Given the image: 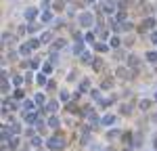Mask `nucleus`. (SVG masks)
Listing matches in <instances>:
<instances>
[{"mask_svg":"<svg viewBox=\"0 0 157 151\" xmlns=\"http://www.w3.org/2000/svg\"><path fill=\"white\" fill-rule=\"evenodd\" d=\"M46 147H48L50 151H59L65 147V138L63 137H50L48 141H46Z\"/></svg>","mask_w":157,"mask_h":151,"instance_id":"nucleus-1","label":"nucleus"},{"mask_svg":"<svg viewBox=\"0 0 157 151\" xmlns=\"http://www.w3.org/2000/svg\"><path fill=\"white\" fill-rule=\"evenodd\" d=\"M78 23L82 27H92L94 25V15L92 13H80L78 15Z\"/></svg>","mask_w":157,"mask_h":151,"instance_id":"nucleus-2","label":"nucleus"},{"mask_svg":"<svg viewBox=\"0 0 157 151\" xmlns=\"http://www.w3.org/2000/svg\"><path fill=\"white\" fill-rule=\"evenodd\" d=\"M23 17L27 19V21H29V23H34V21H36V17H38V9H36V6H29V9H25Z\"/></svg>","mask_w":157,"mask_h":151,"instance_id":"nucleus-3","label":"nucleus"},{"mask_svg":"<svg viewBox=\"0 0 157 151\" xmlns=\"http://www.w3.org/2000/svg\"><path fill=\"white\" fill-rule=\"evenodd\" d=\"M2 105H4V109H6V111H15V109L19 107L15 99H4V101H2Z\"/></svg>","mask_w":157,"mask_h":151,"instance_id":"nucleus-4","label":"nucleus"},{"mask_svg":"<svg viewBox=\"0 0 157 151\" xmlns=\"http://www.w3.org/2000/svg\"><path fill=\"white\" fill-rule=\"evenodd\" d=\"M84 92H90V82H88V80H82V82H80L75 95H84Z\"/></svg>","mask_w":157,"mask_h":151,"instance_id":"nucleus-5","label":"nucleus"},{"mask_svg":"<svg viewBox=\"0 0 157 151\" xmlns=\"http://www.w3.org/2000/svg\"><path fill=\"white\" fill-rule=\"evenodd\" d=\"M101 124H103V126H113V124H115V115H111V113L103 115V118H101Z\"/></svg>","mask_w":157,"mask_h":151,"instance_id":"nucleus-6","label":"nucleus"},{"mask_svg":"<svg viewBox=\"0 0 157 151\" xmlns=\"http://www.w3.org/2000/svg\"><path fill=\"white\" fill-rule=\"evenodd\" d=\"M34 107H36V103H34V101H23V105H21L23 113H32V111H34Z\"/></svg>","mask_w":157,"mask_h":151,"instance_id":"nucleus-7","label":"nucleus"},{"mask_svg":"<svg viewBox=\"0 0 157 151\" xmlns=\"http://www.w3.org/2000/svg\"><path fill=\"white\" fill-rule=\"evenodd\" d=\"M155 19H153V17H147L145 21H143V27H145V29H153V32H155Z\"/></svg>","mask_w":157,"mask_h":151,"instance_id":"nucleus-8","label":"nucleus"},{"mask_svg":"<svg viewBox=\"0 0 157 151\" xmlns=\"http://www.w3.org/2000/svg\"><path fill=\"white\" fill-rule=\"evenodd\" d=\"M145 59L151 63V65H155V67H157V52H155V50H149V52L145 55Z\"/></svg>","mask_w":157,"mask_h":151,"instance_id":"nucleus-9","label":"nucleus"},{"mask_svg":"<svg viewBox=\"0 0 157 151\" xmlns=\"http://www.w3.org/2000/svg\"><path fill=\"white\" fill-rule=\"evenodd\" d=\"M11 82H9V78H2V80H0V90H2V92H4V95H6V92H9V90H11Z\"/></svg>","mask_w":157,"mask_h":151,"instance_id":"nucleus-10","label":"nucleus"},{"mask_svg":"<svg viewBox=\"0 0 157 151\" xmlns=\"http://www.w3.org/2000/svg\"><path fill=\"white\" fill-rule=\"evenodd\" d=\"M46 111L48 113H57L59 111V103H57V101H48V103H46Z\"/></svg>","mask_w":157,"mask_h":151,"instance_id":"nucleus-11","label":"nucleus"},{"mask_svg":"<svg viewBox=\"0 0 157 151\" xmlns=\"http://www.w3.org/2000/svg\"><path fill=\"white\" fill-rule=\"evenodd\" d=\"M59 118H57V115H50L48 118V122H46V126H48V128H52V130H55V128H59Z\"/></svg>","mask_w":157,"mask_h":151,"instance_id":"nucleus-12","label":"nucleus"},{"mask_svg":"<svg viewBox=\"0 0 157 151\" xmlns=\"http://www.w3.org/2000/svg\"><path fill=\"white\" fill-rule=\"evenodd\" d=\"M138 65H140V59L136 55H130L128 57V67H138Z\"/></svg>","mask_w":157,"mask_h":151,"instance_id":"nucleus-13","label":"nucleus"},{"mask_svg":"<svg viewBox=\"0 0 157 151\" xmlns=\"http://www.w3.org/2000/svg\"><path fill=\"white\" fill-rule=\"evenodd\" d=\"M23 118H25V122H27V124H36V122H38V113H34V111H32V113H25Z\"/></svg>","mask_w":157,"mask_h":151,"instance_id":"nucleus-14","label":"nucleus"},{"mask_svg":"<svg viewBox=\"0 0 157 151\" xmlns=\"http://www.w3.org/2000/svg\"><path fill=\"white\" fill-rule=\"evenodd\" d=\"M71 50L75 52V55H82V52H84V40H80V42H75Z\"/></svg>","mask_w":157,"mask_h":151,"instance_id":"nucleus-15","label":"nucleus"},{"mask_svg":"<svg viewBox=\"0 0 157 151\" xmlns=\"http://www.w3.org/2000/svg\"><path fill=\"white\" fill-rule=\"evenodd\" d=\"M19 55H23V57H29V55H32V48H29V44H21V46H19Z\"/></svg>","mask_w":157,"mask_h":151,"instance_id":"nucleus-16","label":"nucleus"},{"mask_svg":"<svg viewBox=\"0 0 157 151\" xmlns=\"http://www.w3.org/2000/svg\"><path fill=\"white\" fill-rule=\"evenodd\" d=\"M80 61L82 63H94V59H92V55H90V52H82V55H80Z\"/></svg>","mask_w":157,"mask_h":151,"instance_id":"nucleus-17","label":"nucleus"},{"mask_svg":"<svg viewBox=\"0 0 157 151\" xmlns=\"http://www.w3.org/2000/svg\"><path fill=\"white\" fill-rule=\"evenodd\" d=\"M48 63H52V65H57V63H59V52H57V50H50V55H48Z\"/></svg>","mask_w":157,"mask_h":151,"instance_id":"nucleus-18","label":"nucleus"},{"mask_svg":"<svg viewBox=\"0 0 157 151\" xmlns=\"http://www.w3.org/2000/svg\"><path fill=\"white\" fill-rule=\"evenodd\" d=\"M65 44H67V42H65V40H63V38H59V40H55V44H52V46H50V50H59V48H63V46H65Z\"/></svg>","mask_w":157,"mask_h":151,"instance_id":"nucleus-19","label":"nucleus"},{"mask_svg":"<svg viewBox=\"0 0 157 151\" xmlns=\"http://www.w3.org/2000/svg\"><path fill=\"white\" fill-rule=\"evenodd\" d=\"M50 40H52V34H50V32H44V34L40 36V42H42V44H48Z\"/></svg>","mask_w":157,"mask_h":151,"instance_id":"nucleus-20","label":"nucleus"},{"mask_svg":"<svg viewBox=\"0 0 157 151\" xmlns=\"http://www.w3.org/2000/svg\"><path fill=\"white\" fill-rule=\"evenodd\" d=\"M23 97H25V95H23L21 88H15V90H13V99H15V101H21Z\"/></svg>","mask_w":157,"mask_h":151,"instance_id":"nucleus-21","label":"nucleus"},{"mask_svg":"<svg viewBox=\"0 0 157 151\" xmlns=\"http://www.w3.org/2000/svg\"><path fill=\"white\" fill-rule=\"evenodd\" d=\"M94 48H97L98 52H107L111 46H109V44H103V42H97V44H94Z\"/></svg>","mask_w":157,"mask_h":151,"instance_id":"nucleus-22","label":"nucleus"},{"mask_svg":"<svg viewBox=\"0 0 157 151\" xmlns=\"http://www.w3.org/2000/svg\"><path fill=\"white\" fill-rule=\"evenodd\" d=\"M36 80H38V84H40V86H46V84H48V80H46V74H38V76H36Z\"/></svg>","mask_w":157,"mask_h":151,"instance_id":"nucleus-23","label":"nucleus"},{"mask_svg":"<svg viewBox=\"0 0 157 151\" xmlns=\"http://www.w3.org/2000/svg\"><path fill=\"white\" fill-rule=\"evenodd\" d=\"M34 103H36V105H46V99H44V95H40V92H38L36 97H34Z\"/></svg>","mask_w":157,"mask_h":151,"instance_id":"nucleus-24","label":"nucleus"},{"mask_svg":"<svg viewBox=\"0 0 157 151\" xmlns=\"http://www.w3.org/2000/svg\"><path fill=\"white\" fill-rule=\"evenodd\" d=\"M120 36H113L111 38V40H109V46H111V48H117V46H120Z\"/></svg>","mask_w":157,"mask_h":151,"instance_id":"nucleus-25","label":"nucleus"},{"mask_svg":"<svg viewBox=\"0 0 157 151\" xmlns=\"http://www.w3.org/2000/svg\"><path fill=\"white\" fill-rule=\"evenodd\" d=\"M88 151H105V149H103L101 143H90V145H88Z\"/></svg>","mask_w":157,"mask_h":151,"instance_id":"nucleus-26","label":"nucleus"},{"mask_svg":"<svg viewBox=\"0 0 157 151\" xmlns=\"http://www.w3.org/2000/svg\"><path fill=\"white\" fill-rule=\"evenodd\" d=\"M27 44H29V48L34 50V48H38V46H40V44H42V42H40V38H32V40H29V42H27Z\"/></svg>","mask_w":157,"mask_h":151,"instance_id":"nucleus-27","label":"nucleus"},{"mask_svg":"<svg viewBox=\"0 0 157 151\" xmlns=\"http://www.w3.org/2000/svg\"><path fill=\"white\" fill-rule=\"evenodd\" d=\"M117 76H120L121 80H126V78H130V76H128V69H126V67H117Z\"/></svg>","mask_w":157,"mask_h":151,"instance_id":"nucleus-28","label":"nucleus"},{"mask_svg":"<svg viewBox=\"0 0 157 151\" xmlns=\"http://www.w3.org/2000/svg\"><path fill=\"white\" fill-rule=\"evenodd\" d=\"M21 82H23V78H21V76H15V78L11 80V84H13L15 88H19V86H21Z\"/></svg>","mask_w":157,"mask_h":151,"instance_id":"nucleus-29","label":"nucleus"},{"mask_svg":"<svg viewBox=\"0 0 157 151\" xmlns=\"http://www.w3.org/2000/svg\"><path fill=\"white\" fill-rule=\"evenodd\" d=\"M40 145H42V138H40V137L32 138V147H34V149H40Z\"/></svg>","mask_w":157,"mask_h":151,"instance_id":"nucleus-30","label":"nucleus"},{"mask_svg":"<svg viewBox=\"0 0 157 151\" xmlns=\"http://www.w3.org/2000/svg\"><path fill=\"white\" fill-rule=\"evenodd\" d=\"M138 107H140V109H143V111H149V107H151V101H140V105H138Z\"/></svg>","mask_w":157,"mask_h":151,"instance_id":"nucleus-31","label":"nucleus"},{"mask_svg":"<svg viewBox=\"0 0 157 151\" xmlns=\"http://www.w3.org/2000/svg\"><path fill=\"white\" fill-rule=\"evenodd\" d=\"M117 137H120V130H109V132H107L109 141H113V138H117Z\"/></svg>","mask_w":157,"mask_h":151,"instance_id":"nucleus-32","label":"nucleus"},{"mask_svg":"<svg viewBox=\"0 0 157 151\" xmlns=\"http://www.w3.org/2000/svg\"><path fill=\"white\" fill-rule=\"evenodd\" d=\"M38 29H40V25H38V23H29V25H27V32H29V34H34V32H38Z\"/></svg>","mask_w":157,"mask_h":151,"instance_id":"nucleus-33","label":"nucleus"},{"mask_svg":"<svg viewBox=\"0 0 157 151\" xmlns=\"http://www.w3.org/2000/svg\"><path fill=\"white\" fill-rule=\"evenodd\" d=\"M29 67H32V69H38V67H40V59H32V61H29Z\"/></svg>","mask_w":157,"mask_h":151,"instance_id":"nucleus-34","label":"nucleus"},{"mask_svg":"<svg viewBox=\"0 0 157 151\" xmlns=\"http://www.w3.org/2000/svg\"><path fill=\"white\" fill-rule=\"evenodd\" d=\"M9 147H11V149H17V147H19V138H17V137H13V141L9 143Z\"/></svg>","mask_w":157,"mask_h":151,"instance_id":"nucleus-35","label":"nucleus"},{"mask_svg":"<svg viewBox=\"0 0 157 151\" xmlns=\"http://www.w3.org/2000/svg\"><path fill=\"white\" fill-rule=\"evenodd\" d=\"M50 19H52V13H50V11H46L44 15H42V21H44V23H48Z\"/></svg>","mask_w":157,"mask_h":151,"instance_id":"nucleus-36","label":"nucleus"},{"mask_svg":"<svg viewBox=\"0 0 157 151\" xmlns=\"http://www.w3.org/2000/svg\"><path fill=\"white\" fill-rule=\"evenodd\" d=\"M111 86H113V80H105V82L101 84V88H103V90H107V88H111Z\"/></svg>","mask_w":157,"mask_h":151,"instance_id":"nucleus-37","label":"nucleus"},{"mask_svg":"<svg viewBox=\"0 0 157 151\" xmlns=\"http://www.w3.org/2000/svg\"><path fill=\"white\" fill-rule=\"evenodd\" d=\"M52 67H55L52 63H46V65H44V69H42V74H50V72H52Z\"/></svg>","mask_w":157,"mask_h":151,"instance_id":"nucleus-38","label":"nucleus"},{"mask_svg":"<svg viewBox=\"0 0 157 151\" xmlns=\"http://www.w3.org/2000/svg\"><path fill=\"white\" fill-rule=\"evenodd\" d=\"M11 40H13L11 34H2V42H4V44H11Z\"/></svg>","mask_w":157,"mask_h":151,"instance_id":"nucleus-39","label":"nucleus"},{"mask_svg":"<svg viewBox=\"0 0 157 151\" xmlns=\"http://www.w3.org/2000/svg\"><path fill=\"white\" fill-rule=\"evenodd\" d=\"M61 101H69V92H67V90H61Z\"/></svg>","mask_w":157,"mask_h":151,"instance_id":"nucleus-40","label":"nucleus"},{"mask_svg":"<svg viewBox=\"0 0 157 151\" xmlns=\"http://www.w3.org/2000/svg\"><path fill=\"white\" fill-rule=\"evenodd\" d=\"M84 42H94V34H92V32H88L86 38H84Z\"/></svg>","mask_w":157,"mask_h":151,"instance_id":"nucleus-41","label":"nucleus"},{"mask_svg":"<svg viewBox=\"0 0 157 151\" xmlns=\"http://www.w3.org/2000/svg\"><path fill=\"white\" fill-rule=\"evenodd\" d=\"M75 76H78V74H75V72L71 69V72L67 74V82H73V80H75Z\"/></svg>","mask_w":157,"mask_h":151,"instance_id":"nucleus-42","label":"nucleus"},{"mask_svg":"<svg viewBox=\"0 0 157 151\" xmlns=\"http://www.w3.org/2000/svg\"><path fill=\"white\" fill-rule=\"evenodd\" d=\"M90 95H92V99L101 101V92H98V90H90Z\"/></svg>","mask_w":157,"mask_h":151,"instance_id":"nucleus-43","label":"nucleus"},{"mask_svg":"<svg viewBox=\"0 0 157 151\" xmlns=\"http://www.w3.org/2000/svg\"><path fill=\"white\" fill-rule=\"evenodd\" d=\"M55 86H57V84H55V80H48V84H46V88H48V90H55Z\"/></svg>","mask_w":157,"mask_h":151,"instance_id":"nucleus-44","label":"nucleus"},{"mask_svg":"<svg viewBox=\"0 0 157 151\" xmlns=\"http://www.w3.org/2000/svg\"><path fill=\"white\" fill-rule=\"evenodd\" d=\"M151 42L157 44V32H151Z\"/></svg>","mask_w":157,"mask_h":151,"instance_id":"nucleus-45","label":"nucleus"},{"mask_svg":"<svg viewBox=\"0 0 157 151\" xmlns=\"http://www.w3.org/2000/svg\"><path fill=\"white\" fill-rule=\"evenodd\" d=\"M105 4H109V6H113V9H115V4H117V0H105Z\"/></svg>","mask_w":157,"mask_h":151,"instance_id":"nucleus-46","label":"nucleus"},{"mask_svg":"<svg viewBox=\"0 0 157 151\" xmlns=\"http://www.w3.org/2000/svg\"><path fill=\"white\" fill-rule=\"evenodd\" d=\"M115 17H117V21H120V19H121V21H124V19H126V13H117Z\"/></svg>","mask_w":157,"mask_h":151,"instance_id":"nucleus-47","label":"nucleus"},{"mask_svg":"<svg viewBox=\"0 0 157 151\" xmlns=\"http://www.w3.org/2000/svg\"><path fill=\"white\" fill-rule=\"evenodd\" d=\"M25 32H27V27H19V29H17V34H19V36H23Z\"/></svg>","mask_w":157,"mask_h":151,"instance_id":"nucleus-48","label":"nucleus"},{"mask_svg":"<svg viewBox=\"0 0 157 151\" xmlns=\"http://www.w3.org/2000/svg\"><path fill=\"white\" fill-rule=\"evenodd\" d=\"M92 67H94V69H101V61H98V59H97V61L92 63Z\"/></svg>","mask_w":157,"mask_h":151,"instance_id":"nucleus-49","label":"nucleus"},{"mask_svg":"<svg viewBox=\"0 0 157 151\" xmlns=\"http://www.w3.org/2000/svg\"><path fill=\"white\" fill-rule=\"evenodd\" d=\"M153 122H157V113H155V115H153Z\"/></svg>","mask_w":157,"mask_h":151,"instance_id":"nucleus-50","label":"nucleus"},{"mask_svg":"<svg viewBox=\"0 0 157 151\" xmlns=\"http://www.w3.org/2000/svg\"><path fill=\"white\" fill-rule=\"evenodd\" d=\"M86 2H97V0H86Z\"/></svg>","mask_w":157,"mask_h":151,"instance_id":"nucleus-51","label":"nucleus"},{"mask_svg":"<svg viewBox=\"0 0 157 151\" xmlns=\"http://www.w3.org/2000/svg\"><path fill=\"white\" fill-rule=\"evenodd\" d=\"M36 151H44V149H36Z\"/></svg>","mask_w":157,"mask_h":151,"instance_id":"nucleus-52","label":"nucleus"},{"mask_svg":"<svg viewBox=\"0 0 157 151\" xmlns=\"http://www.w3.org/2000/svg\"><path fill=\"white\" fill-rule=\"evenodd\" d=\"M155 101H157V95H155Z\"/></svg>","mask_w":157,"mask_h":151,"instance_id":"nucleus-53","label":"nucleus"},{"mask_svg":"<svg viewBox=\"0 0 157 151\" xmlns=\"http://www.w3.org/2000/svg\"><path fill=\"white\" fill-rule=\"evenodd\" d=\"M21 151H27V149H21Z\"/></svg>","mask_w":157,"mask_h":151,"instance_id":"nucleus-54","label":"nucleus"}]
</instances>
